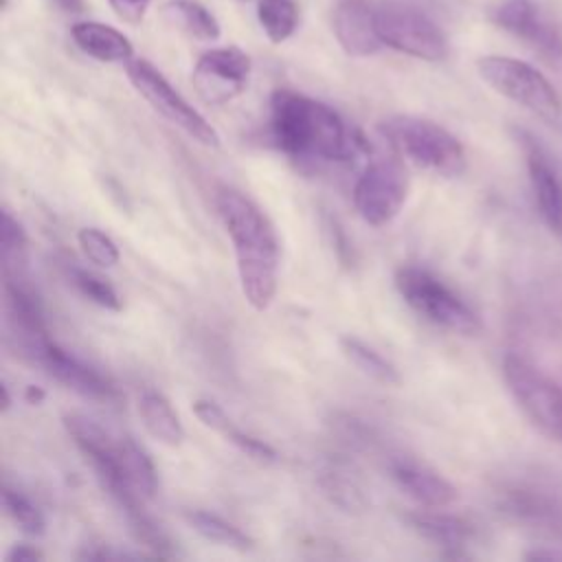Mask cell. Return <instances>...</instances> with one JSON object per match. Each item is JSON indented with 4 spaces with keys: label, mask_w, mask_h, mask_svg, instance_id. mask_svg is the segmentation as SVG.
<instances>
[{
    "label": "cell",
    "mask_w": 562,
    "mask_h": 562,
    "mask_svg": "<svg viewBox=\"0 0 562 562\" xmlns=\"http://www.w3.org/2000/svg\"><path fill=\"white\" fill-rule=\"evenodd\" d=\"M270 132L277 147L294 160L347 162L371 149L327 103L288 88L270 97Z\"/></svg>",
    "instance_id": "1"
},
{
    "label": "cell",
    "mask_w": 562,
    "mask_h": 562,
    "mask_svg": "<svg viewBox=\"0 0 562 562\" xmlns=\"http://www.w3.org/2000/svg\"><path fill=\"white\" fill-rule=\"evenodd\" d=\"M215 204L233 241L241 294L252 310L263 312L272 305L279 288L277 231L268 215L237 189H220Z\"/></svg>",
    "instance_id": "2"
},
{
    "label": "cell",
    "mask_w": 562,
    "mask_h": 562,
    "mask_svg": "<svg viewBox=\"0 0 562 562\" xmlns=\"http://www.w3.org/2000/svg\"><path fill=\"white\" fill-rule=\"evenodd\" d=\"M386 143L413 165L443 178H457L465 169V149L454 134L430 119L395 114L378 125Z\"/></svg>",
    "instance_id": "3"
},
{
    "label": "cell",
    "mask_w": 562,
    "mask_h": 562,
    "mask_svg": "<svg viewBox=\"0 0 562 562\" xmlns=\"http://www.w3.org/2000/svg\"><path fill=\"white\" fill-rule=\"evenodd\" d=\"M395 288L404 303L426 321L461 336L481 331L479 314L430 270L419 266L397 268Z\"/></svg>",
    "instance_id": "4"
},
{
    "label": "cell",
    "mask_w": 562,
    "mask_h": 562,
    "mask_svg": "<svg viewBox=\"0 0 562 562\" xmlns=\"http://www.w3.org/2000/svg\"><path fill=\"white\" fill-rule=\"evenodd\" d=\"M476 70L494 92L544 121H558L562 112L560 97L549 79L531 64L507 55H485L476 61Z\"/></svg>",
    "instance_id": "5"
},
{
    "label": "cell",
    "mask_w": 562,
    "mask_h": 562,
    "mask_svg": "<svg viewBox=\"0 0 562 562\" xmlns=\"http://www.w3.org/2000/svg\"><path fill=\"white\" fill-rule=\"evenodd\" d=\"M375 26L384 46L424 61H441L448 40L439 24L419 7L386 0L375 7Z\"/></svg>",
    "instance_id": "6"
},
{
    "label": "cell",
    "mask_w": 562,
    "mask_h": 562,
    "mask_svg": "<svg viewBox=\"0 0 562 562\" xmlns=\"http://www.w3.org/2000/svg\"><path fill=\"white\" fill-rule=\"evenodd\" d=\"M496 509L518 527L562 544V494L538 479H509L496 487Z\"/></svg>",
    "instance_id": "7"
},
{
    "label": "cell",
    "mask_w": 562,
    "mask_h": 562,
    "mask_svg": "<svg viewBox=\"0 0 562 562\" xmlns=\"http://www.w3.org/2000/svg\"><path fill=\"white\" fill-rule=\"evenodd\" d=\"M503 375L525 417L547 437L562 441V389L516 353L503 358Z\"/></svg>",
    "instance_id": "8"
},
{
    "label": "cell",
    "mask_w": 562,
    "mask_h": 562,
    "mask_svg": "<svg viewBox=\"0 0 562 562\" xmlns=\"http://www.w3.org/2000/svg\"><path fill=\"white\" fill-rule=\"evenodd\" d=\"M125 72L138 94L169 123L180 127L200 145L220 147L217 130L165 79L154 64L147 59H130Z\"/></svg>",
    "instance_id": "9"
},
{
    "label": "cell",
    "mask_w": 562,
    "mask_h": 562,
    "mask_svg": "<svg viewBox=\"0 0 562 562\" xmlns=\"http://www.w3.org/2000/svg\"><path fill=\"white\" fill-rule=\"evenodd\" d=\"M408 198V176L397 158H373L353 184V206L369 226L391 224Z\"/></svg>",
    "instance_id": "10"
},
{
    "label": "cell",
    "mask_w": 562,
    "mask_h": 562,
    "mask_svg": "<svg viewBox=\"0 0 562 562\" xmlns=\"http://www.w3.org/2000/svg\"><path fill=\"white\" fill-rule=\"evenodd\" d=\"M252 61L237 46H222L202 53L193 66L191 81L202 101L222 105L239 97L250 79Z\"/></svg>",
    "instance_id": "11"
},
{
    "label": "cell",
    "mask_w": 562,
    "mask_h": 562,
    "mask_svg": "<svg viewBox=\"0 0 562 562\" xmlns=\"http://www.w3.org/2000/svg\"><path fill=\"white\" fill-rule=\"evenodd\" d=\"M31 353L37 358V362L46 369L50 378H55L59 384L68 386L70 391L83 397H90L97 402H116L121 397L116 384L108 375L86 364L77 356L68 353L50 338L40 342Z\"/></svg>",
    "instance_id": "12"
},
{
    "label": "cell",
    "mask_w": 562,
    "mask_h": 562,
    "mask_svg": "<svg viewBox=\"0 0 562 562\" xmlns=\"http://www.w3.org/2000/svg\"><path fill=\"white\" fill-rule=\"evenodd\" d=\"M490 18L496 26L529 44L549 59L562 57V31L542 15L533 0H501Z\"/></svg>",
    "instance_id": "13"
},
{
    "label": "cell",
    "mask_w": 562,
    "mask_h": 562,
    "mask_svg": "<svg viewBox=\"0 0 562 562\" xmlns=\"http://www.w3.org/2000/svg\"><path fill=\"white\" fill-rule=\"evenodd\" d=\"M516 138L520 140V147L527 158L529 182L533 189L538 211L551 231L562 233V182L555 169L551 167L547 154L542 151V147L536 143L531 134H527L525 130H518Z\"/></svg>",
    "instance_id": "14"
},
{
    "label": "cell",
    "mask_w": 562,
    "mask_h": 562,
    "mask_svg": "<svg viewBox=\"0 0 562 562\" xmlns=\"http://www.w3.org/2000/svg\"><path fill=\"white\" fill-rule=\"evenodd\" d=\"M331 24L340 48L351 57H369L384 46L375 26V7L369 0H338Z\"/></svg>",
    "instance_id": "15"
},
{
    "label": "cell",
    "mask_w": 562,
    "mask_h": 562,
    "mask_svg": "<svg viewBox=\"0 0 562 562\" xmlns=\"http://www.w3.org/2000/svg\"><path fill=\"white\" fill-rule=\"evenodd\" d=\"M404 522L424 540L446 549V558H468L465 547L476 538V527L463 516L426 507L404 514Z\"/></svg>",
    "instance_id": "16"
},
{
    "label": "cell",
    "mask_w": 562,
    "mask_h": 562,
    "mask_svg": "<svg viewBox=\"0 0 562 562\" xmlns=\"http://www.w3.org/2000/svg\"><path fill=\"white\" fill-rule=\"evenodd\" d=\"M4 292L9 318L15 331L22 336L24 345L33 351L48 338V329L40 294L33 288L29 272H4Z\"/></svg>",
    "instance_id": "17"
},
{
    "label": "cell",
    "mask_w": 562,
    "mask_h": 562,
    "mask_svg": "<svg viewBox=\"0 0 562 562\" xmlns=\"http://www.w3.org/2000/svg\"><path fill=\"white\" fill-rule=\"evenodd\" d=\"M389 474L406 496L424 507H446L459 496L457 487L446 476L408 457L391 459Z\"/></svg>",
    "instance_id": "18"
},
{
    "label": "cell",
    "mask_w": 562,
    "mask_h": 562,
    "mask_svg": "<svg viewBox=\"0 0 562 562\" xmlns=\"http://www.w3.org/2000/svg\"><path fill=\"white\" fill-rule=\"evenodd\" d=\"M193 415L200 419V424H204L206 428L222 435L228 443H233L246 457H250L259 463H274L279 459L277 450L270 443H266L263 439H257V437L244 432L241 428H237L233 424V419L213 400H195L193 402Z\"/></svg>",
    "instance_id": "19"
},
{
    "label": "cell",
    "mask_w": 562,
    "mask_h": 562,
    "mask_svg": "<svg viewBox=\"0 0 562 562\" xmlns=\"http://www.w3.org/2000/svg\"><path fill=\"white\" fill-rule=\"evenodd\" d=\"M72 42L77 44V48L81 53H86L92 59L99 61H130L134 55V46L130 42L127 35H123L119 29L103 24V22H94V20H86V22H77L70 29Z\"/></svg>",
    "instance_id": "20"
},
{
    "label": "cell",
    "mask_w": 562,
    "mask_h": 562,
    "mask_svg": "<svg viewBox=\"0 0 562 562\" xmlns=\"http://www.w3.org/2000/svg\"><path fill=\"white\" fill-rule=\"evenodd\" d=\"M138 415L145 426V430L165 446H180L184 439V428L180 424V417L176 415L169 400L156 391L145 389L138 395Z\"/></svg>",
    "instance_id": "21"
},
{
    "label": "cell",
    "mask_w": 562,
    "mask_h": 562,
    "mask_svg": "<svg viewBox=\"0 0 562 562\" xmlns=\"http://www.w3.org/2000/svg\"><path fill=\"white\" fill-rule=\"evenodd\" d=\"M318 487L329 498V503H334L342 512L360 514L369 505L360 481L353 476V472H349L345 463L329 461L318 474Z\"/></svg>",
    "instance_id": "22"
},
{
    "label": "cell",
    "mask_w": 562,
    "mask_h": 562,
    "mask_svg": "<svg viewBox=\"0 0 562 562\" xmlns=\"http://www.w3.org/2000/svg\"><path fill=\"white\" fill-rule=\"evenodd\" d=\"M160 13L171 26H178L195 40L215 42L220 37L217 18L198 0H169L162 4Z\"/></svg>",
    "instance_id": "23"
},
{
    "label": "cell",
    "mask_w": 562,
    "mask_h": 562,
    "mask_svg": "<svg viewBox=\"0 0 562 562\" xmlns=\"http://www.w3.org/2000/svg\"><path fill=\"white\" fill-rule=\"evenodd\" d=\"M340 349L345 358L367 378L375 380L378 384L384 386H397L400 384V371L395 369L393 362H389L384 356H380L373 347L362 342L356 336H342L340 338Z\"/></svg>",
    "instance_id": "24"
},
{
    "label": "cell",
    "mask_w": 562,
    "mask_h": 562,
    "mask_svg": "<svg viewBox=\"0 0 562 562\" xmlns=\"http://www.w3.org/2000/svg\"><path fill=\"white\" fill-rule=\"evenodd\" d=\"M184 520L195 533H200L209 542H215L235 551H250L255 544L250 536H246L239 527H235L233 522L224 520L217 514H211L204 509H189L184 512Z\"/></svg>",
    "instance_id": "25"
},
{
    "label": "cell",
    "mask_w": 562,
    "mask_h": 562,
    "mask_svg": "<svg viewBox=\"0 0 562 562\" xmlns=\"http://www.w3.org/2000/svg\"><path fill=\"white\" fill-rule=\"evenodd\" d=\"M257 20L272 44H281L296 31L299 7L294 0H259Z\"/></svg>",
    "instance_id": "26"
},
{
    "label": "cell",
    "mask_w": 562,
    "mask_h": 562,
    "mask_svg": "<svg viewBox=\"0 0 562 562\" xmlns=\"http://www.w3.org/2000/svg\"><path fill=\"white\" fill-rule=\"evenodd\" d=\"M123 468H125V474L132 483V487L145 498H154L156 490H158V474H156V468L149 459V454L138 446L134 443L132 439H123Z\"/></svg>",
    "instance_id": "27"
},
{
    "label": "cell",
    "mask_w": 562,
    "mask_h": 562,
    "mask_svg": "<svg viewBox=\"0 0 562 562\" xmlns=\"http://www.w3.org/2000/svg\"><path fill=\"white\" fill-rule=\"evenodd\" d=\"M66 272V279L72 283V288L88 301H92L94 305L99 307H105V310H112V312H119L121 310V299L116 294V290L105 281L101 279L99 274L77 266V263H68L64 268Z\"/></svg>",
    "instance_id": "28"
},
{
    "label": "cell",
    "mask_w": 562,
    "mask_h": 562,
    "mask_svg": "<svg viewBox=\"0 0 562 562\" xmlns=\"http://www.w3.org/2000/svg\"><path fill=\"white\" fill-rule=\"evenodd\" d=\"M2 507L7 512V516L20 527V531H24L26 536H44L46 533V518L40 512V507L26 498L24 494H20L18 490L4 485L2 487Z\"/></svg>",
    "instance_id": "29"
},
{
    "label": "cell",
    "mask_w": 562,
    "mask_h": 562,
    "mask_svg": "<svg viewBox=\"0 0 562 562\" xmlns=\"http://www.w3.org/2000/svg\"><path fill=\"white\" fill-rule=\"evenodd\" d=\"M2 270L24 272L29 261V237L22 224L11 215L9 209L2 211Z\"/></svg>",
    "instance_id": "30"
},
{
    "label": "cell",
    "mask_w": 562,
    "mask_h": 562,
    "mask_svg": "<svg viewBox=\"0 0 562 562\" xmlns=\"http://www.w3.org/2000/svg\"><path fill=\"white\" fill-rule=\"evenodd\" d=\"M77 241L81 252L88 261H92L99 268H112L119 263V248L110 235H105L101 228L86 226L77 233Z\"/></svg>",
    "instance_id": "31"
},
{
    "label": "cell",
    "mask_w": 562,
    "mask_h": 562,
    "mask_svg": "<svg viewBox=\"0 0 562 562\" xmlns=\"http://www.w3.org/2000/svg\"><path fill=\"white\" fill-rule=\"evenodd\" d=\"M116 18L127 24H140L151 0H108Z\"/></svg>",
    "instance_id": "32"
},
{
    "label": "cell",
    "mask_w": 562,
    "mask_h": 562,
    "mask_svg": "<svg viewBox=\"0 0 562 562\" xmlns=\"http://www.w3.org/2000/svg\"><path fill=\"white\" fill-rule=\"evenodd\" d=\"M7 562H40L44 560V553L33 544H15L7 555Z\"/></svg>",
    "instance_id": "33"
},
{
    "label": "cell",
    "mask_w": 562,
    "mask_h": 562,
    "mask_svg": "<svg viewBox=\"0 0 562 562\" xmlns=\"http://www.w3.org/2000/svg\"><path fill=\"white\" fill-rule=\"evenodd\" d=\"M525 560H562V544H542L525 553Z\"/></svg>",
    "instance_id": "34"
},
{
    "label": "cell",
    "mask_w": 562,
    "mask_h": 562,
    "mask_svg": "<svg viewBox=\"0 0 562 562\" xmlns=\"http://www.w3.org/2000/svg\"><path fill=\"white\" fill-rule=\"evenodd\" d=\"M44 397H46V393H44L40 386L29 384V386H26V391H24V400H26L29 404H42V402H44Z\"/></svg>",
    "instance_id": "35"
},
{
    "label": "cell",
    "mask_w": 562,
    "mask_h": 562,
    "mask_svg": "<svg viewBox=\"0 0 562 562\" xmlns=\"http://www.w3.org/2000/svg\"><path fill=\"white\" fill-rule=\"evenodd\" d=\"M57 2L68 11H81V7H83V0H57Z\"/></svg>",
    "instance_id": "36"
},
{
    "label": "cell",
    "mask_w": 562,
    "mask_h": 562,
    "mask_svg": "<svg viewBox=\"0 0 562 562\" xmlns=\"http://www.w3.org/2000/svg\"><path fill=\"white\" fill-rule=\"evenodd\" d=\"M0 391H2V413H7L11 408V395H9V386L7 384H0Z\"/></svg>",
    "instance_id": "37"
}]
</instances>
